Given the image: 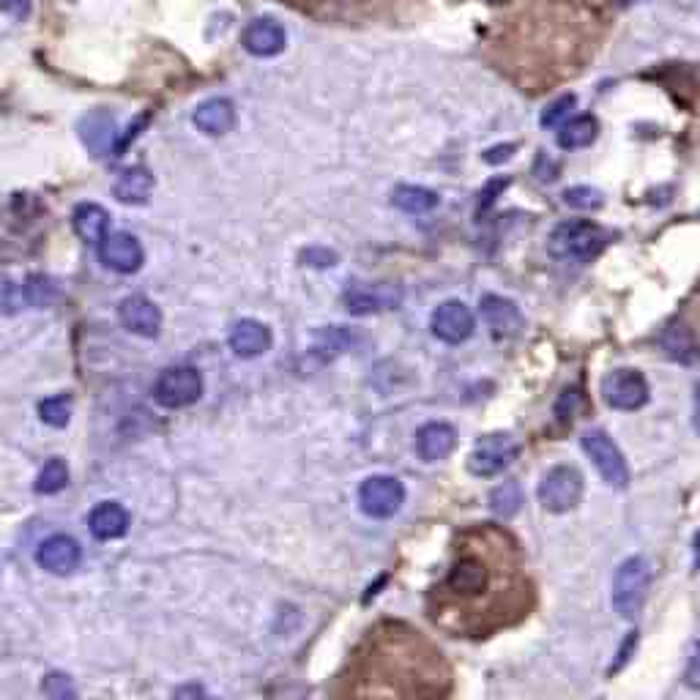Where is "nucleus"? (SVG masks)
I'll list each match as a JSON object with an SVG mask.
<instances>
[{
	"label": "nucleus",
	"instance_id": "obj_15",
	"mask_svg": "<svg viewBox=\"0 0 700 700\" xmlns=\"http://www.w3.org/2000/svg\"><path fill=\"white\" fill-rule=\"evenodd\" d=\"M118 315H121V323L126 329L140 334V337H156L162 329V312L143 296H129L121 301Z\"/></svg>",
	"mask_w": 700,
	"mask_h": 700
},
{
	"label": "nucleus",
	"instance_id": "obj_24",
	"mask_svg": "<svg viewBox=\"0 0 700 700\" xmlns=\"http://www.w3.org/2000/svg\"><path fill=\"white\" fill-rule=\"evenodd\" d=\"M74 233L83 238V241H91V244H99L104 236H107V225H110V217L102 206L96 203H83V206L74 208L72 214Z\"/></svg>",
	"mask_w": 700,
	"mask_h": 700
},
{
	"label": "nucleus",
	"instance_id": "obj_5",
	"mask_svg": "<svg viewBox=\"0 0 700 700\" xmlns=\"http://www.w3.org/2000/svg\"><path fill=\"white\" fill-rule=\"evenodd\" d=\"M583 495V476L572 465H558L553 471H547L539 487V504L545 506L553 515H567L580 504Z\"/></svg>",
	"mask_w": 700,
	"mask_h": 700
},
{
	"label": "nucleus",
	"instance_id": "obj_37",
	"mask_svg": "<svg viewBox=\"0 0 700 700\" xmlns=\"http://www.w3.org/2000/svg\"><path fill=\"white\" fill-rule=\"evenodd\" d=\"M692 553H695V569L700 572V534L695 536V542H692Z\"/></svg>",
	"mask_w": 700,
	"mask_h": 700
},
{
	"label": "nucleus",
	"instance_id": "obj_6",
	"mask_svg": "<svg viewBox=\"0 0 700 700\" xmlns=\"http://www.w3.org/2000/svg\"><path fill=\"white\" fill-rule=\"evenodd\" d=\"M520 446L509 433H490L476 443V449L468 457V471L482 479L504 474L509 465L515 463Z\"/></svg>",
	"mask_w": 700,
	"mask_h": 700
},
{
	"label": "nucleus",
	"instance_id": "obj_11",
	"mask_svg": "<svg viewBox=\"0 0 700 700\" xmlns=\"http://www.w3.org/2000/svg\"><path fill=\"white\" fill-rule=\"evenodd\" d=\"M402 304V288L392 282H359L345 293V307L350 315H378Z\"/></svg>",
	"mask_w": 700,
	"mask_h": 700
},
{
	"label": "nucleus",
	"instance_id": "obj_33",
	"mask_svg": "<svg viewBox=\"0 0 700 700\" xmlns=\"http://www.w3.org/2000/svg\"><path fill=\"white\" fill-rule=\"evenodd\" d=\"M684 681H687V687H692V690H700V640L692 643L687 670H684Z\"/></svg>",
	"mask_w": 700,
	"mask_h": 700
},
{
	"label": "nucleus",
	"instance_id": "obj_30",
	"mask_svg": "<svg viewBox=\"0 0 700 700\" xmlns=\"http://www.w3.org/2000/svg\"><path fill=\"white\" fill-rule=\"evenodd\" d=\"M39 413H42V419L50 427H66L69 419H72V400L66 394H55V397H50V400H44L39 405Z\"/></svg>",
	"mask_w": 700,
	"mask_h": 700
},
{
	"label": "nucleus",
	"instance_id": "obj_10",
	"mask_svg": "<svg viewBox=\"0 0 700 700\" xmlns=\"http://www.w3.org/2000/svg\"><path fill=\"white\" fill-rule=\"evenodd\" d=\"M602 397L616 411H638L649 400V383L638 370H613L602 381Z\"/></svg>",
	"mask_w": 700,
	"mask_h": 700
},
{
	"label": "nucleus",
	"instance_id": "obj_31",
	"mask_svg": "<svg viewBox=\"0 0 700 700\" xmlns=\"http://www.w3.org/2000/svg\"><path fill=\"white\" fill-rule=\"evenodd\" d=\"M564 203L569 208H577V211H597L605 203V197L594 186H572L564 192Z\"/></svg>",
	"mask_w": 700,
	"mask_h": 700
},
{
	"label": "nucleus",
	"instance_id": "obj_4",
	"mask_svg": "<svg viewBox=\"0 0 700 700\" xmlns=\"http://www.w3.org/2000/svg\"><path fill=\"white\" fill-rule=\"evenodd\" d=\"M651 572L646 558H627L618 567L616 577H613V608L621 618H638L646 602V591H649Z\"/></svg>",
	"mask_w": 700,
	"mask_h": 700
},
{
	"label": "nucleus",
	"instance_id": "obj_25",
	"mask_svg": "<svg viewBox=\"0 0 700 700\" xmlns=\"http://www.w3.org/2000/svg\"><path fill=\"white\" fill-rule=\"evenodd\" d=\"M151 189H154V178H151V173L145 167L124 170V173L118 175V181H115V197L121 203H132V206L145 203L148 195H151Z\"/></svg>",
	"mask_w": 700,
	"mask_h": 700
},
{
	"label": "nucleus",
	"instance_id": "obj_29",
	"mask_svg": "<svg viewBox=\"0 0 700 700\" xmlns=\"http://www.w3.org/2000/svg\"><path fill=\"white\" fill-rule=\"evenodd\" d=\"M66 484H69V468H66V463H63V460H50V463L42 468V474H39L36 493H61Z\"/></svg>",
	"mask_w": 700,
	"mask_h": 700
},
{
	"label": "nucleus",
	"instance_id": "obj_34",
	"mask_svg": "<svg viewBox=\"0 0 700 700\" xmlns=\"http://www.w3.org/2000/svg\"><path fill=\"white\" fill-rule=\"evenodd\" d=\"M512 154H515V145H495V148H487V151H484V162H487V165H501V162H506Z\"/></svg>",
	"mask_w": 700,
	"mask_h": 700
},
{
	"label": "nucleus",
	"instance_id": "obj_36",
	"mask_svg": "<svg viewBox=\"0 0 700 700\" xmlns=\"http://www.w3.org/2000/svg\"><path fill=\"white\" fill-rule=\"evenodd\" d=\"M0 11L22 20V17H28V0H0Z\"/></svg>",
	"mask_w": 700,
	"mask_h": 700
},
{
	"label": "nucleus",
	"instance_id": "obj_19",
	"mask_svg": "<svg viewBox=\"0 0 700 700\" xmlns=\"http://www.w3.org/2000/svg\"><path fill=\"white\" fill-rule=\"evenodd\" d=\"M659 348H662V353H665L668 359L687 364V367L700 361V345L695 342V334H692L684 323H679V320H673L668 329L662 331Z\"/></svg>",
	"mask_w": 700,
	"mask_h": 700
},
{
	"label": "nucleus",
	"instance_id": "obj_1",
	"mask_svg": "<svg viewBox=\"0 0 700 700\" xmlns=\"http://www.w3.org/2000/svg\"><path fill=\"white\" fill-rule=\"evenodd\" d=\"M465 539L449 575L430 594V610L443 629L471 638L512 621L525 588L517 545L504 531L476 528Z\"/></svg>",
	"mask_w": 700,
	"mask_h": 700
},
{
	"label": "nucleus",
	"instance_id": "obj_13",
	"mask_svg": "<svg viewBox=\"0 0 700 700\" xmlns=\"http://www.w3.org/2000/svg\"><path fill=\"white\" fill-rule=\"evenodd\" d=\"M99 255L104 266H110L118 274H134L143 266V247L129 233H110L99 241Z\"/></svg>",
	"mask_w": 700,
	"mask_h": 700
},
{
	"label": "nucleus",
	"instance_id": "obj_22",
	"mask_svg": "<svg viewBox=\"0 0 700 700\" xmlns=\"http://www.w3.org/2000/svg\"><path fill=\"white\" fill-rule=\"evenodd\" d=\"M80 137L96 156H107L113 151L115 140V118L104 110L85 115L80 121Z\"/></svg>",
	"mask_w": 700,
	"mask_h": 700
},
{
	"label": "nucleus",
	"instance_id": "obj_14",
	"mask_svg": "<svg viewBox=\"0 0 700 700\" xmlns=\"http://www.w3.org/2000/svg\"><path fill=\"white\" fill-rule=\"evenodd\" d=\"M285 44H288V33L271 17L252 20L244 31V50L255 58H274L285 50Z\"/></svg>",
	"mask_w": 700,
	"mask_h": 700
},
{
	"label": "nucleus",
	"instance_id": "obj_9",
	"mask_svg": "<svg viewBox=\"0 0 700 700\" xmlns=\"http://www.w3.org/2000/svg\"><path fill=\"white\" fill-rule=\"evenodd\" d=\"M200 394H203V378L192 367L165 370L154 386L156 402L165 408H186V405L200 400Z\"/></svg>",
	"mask_w": 700,
	"mask_h": 700
},
{
	"label": "nucleus",
	"instance_id": "obj_21",
	"mask_svg": "<svg viewBox=\"0 0 700 700\" xmlns=\"http://www.w3.org/2000/svg\"><path fill=\"white\" fill-rule=\"evenodd\" d=\"M230 348L236 350L241 359H255L271 348V331L258 320H241L236 329L230 331Z\"/></svg>",
	"mask_w": 700,
	"mask_h": 700
},
{
	"label": "nucleus",
	"instance_id": "obj_28",
	"mask_svg": "<svg viewBox=\"0 0 700 700\" xmlns=\"http://www.w3.org/2000/svg\"><path fill=\"white\" fill-rule=\"evenodd\" d=\"M523 506V490L520 484L504 482L501 487H495L490 493V509H493L495 517H515Z\"/></svg>",
	"mask_w": 700,
	"mask_h": 700
},
{
	"label": "nucleus",
	"instance_id": "obj_8",
	"mask_svg": "<svg viewBox=\"0 0 700 700\" xmlns=\"http://www.w3.org/2000/svg\"><path fill=\"white\" fill-rule=\"evenodd\" d=\"M405 501V487L394 476H370L359 487L361 512L372 520H386L400 512Z\"/></svg>",
	"mask_w": 700,
	"mask_h": 700
},
{
	"label": "nucleus",
	"instance_id": "obj_20",
	"mask_svg": "<svg viewBox=\"0 0 700 700\" xmlns=\"http://www.w3.org/2000/svg\"><path fill=\"white\" fill-rule=\"evenodd\" d=\"M192 121L200 132L211 134V137H222L233 126H236V107L227 99H208L195 110Z\"/></svg>",
	"mask_w": 700,
	"mask_h": 700
},
{
	"label": "nucleus",
	"instance_id": "obj_12",
	"mask_svg": "<svg viewBox=\"0 0 700 700\" xmlns=\"http://www.w3.org/2000/svg\"><path fill=\"white\" fill-rule=\"evenodd\" d=\"M433 334L449 345H460L474 334V315L463 301H443L433 315Z\"/></svg>",
	"mask_w": 700,
	"mask_h": 700
},
{
	"label": "nucleus",
	"instance_id": "obj_2",
	"mask_svg": "<svg viewBox=\"0 0 700 700\" xmlns=\"http://www.w3.org/2000/svg\"><path fill=\"white\" fill-rule=\"evenodd\" d=\"M359 692L381 681L375 695H443L449 687V670L441 654L400 624H381L359 654Z\"/></svg>",
	"mask_w": 700,
	"mask_h": 700
},
{
	"label": "nucleus",
	"instance_id": "obj_17",
	"mask_svg": "<svg viewBox=\"0 0 700 700\" xmlns=\"http://www.w3.org/2000/svg\"><path fill=\"white\" fill-rule=\"evenodd\" d=\"M482 318L490 326L495 337H515L523 329V315L520 309L504 296H484Z\"/></svg>",
	"mask_w": 700,
	"mask_h": 700
},
{
	"label": "nucleus",
	"instance_id": "obj_18",
	"mask_svg": "<svg viewBox=\"0 0 700 700\" xmlns=\"http://www.w3.org/2000/svg\"><path fill=\"white\" fill-rule=\"evenodd\" d=\"M36 561H39L47 572H52V575H66V572H72V569H77V564H80V545H77L74 539H69V536H50V539L39 547Z\"/></svg>",
	"mask_w": 700,
	"mask_h": 700
},
{
	"label": "nucleus",
	"instance_id": "obj_38",
	"mask_svg": "<svg viewBox=\"0 0 700 700\" xmlns=\"http://www.w3.org/2000/svg\"><path fill=\"white\" fill-rule=\"evenodd\" d=\"M621 3H627V6H635V3H643V0H621Z\"/></svg>",
	"mask_w": 700,
	"mask_h": 700
},
{
	"label": "nucleus",
	"instance_id": "obj_26",
	"mask_svg": "<svg viewBox=\"0 0 700 700\" xmlns=\"http://www.w3.org/2000/svg\"><path fill=\"white\" fill-rule=\"evenodd\" d=\"M599 126L591 115H580V118H572L569 124H564L558 129V145L567 148V151H575V148H586L597 140Z\"/></svg>",
	"mask_w": 700,
	"mask_h": 700
},
{
	"label": "nucleus",
	"instance_id": "obj_32",
	"mask_svg": "<svg viewBox=\"0 0 700 700\" xmlns=\"http://www.w3.org/2000/svg\"><path fill=\"white\" fill-rule=\"evenodd\" d=\"M575 93H564V96H558L556 102L550 104L545 110V115H542V126H556L558 121H564L572 110H575Z\"/></svg>",
	"mask_w": 700,
	"mask_h": 700
},
{
	"label": "nucleus",
	"instance_id": "obj_16",
	"mask_svg": "<svg viewBox=\"0 0 700 700\" xmlns=\"http://www.w3.org/2000/svg\"><path fill=\"white\" fill-rule=\"evenodd\" d=\"M454 446H457V430L452 424L430 422L416 433V452L427 463H438L443 457H449Z\"/></svg>",
	"mask_w": 700,
	"mask_h": 700
},
{
	"label": "nucleus",
	"instance_id": "obj_7",
	"mask_svg": "<svg viewBox=\"0 0 700 700\" xmlns=\"http://www.w3.org/2000/svg\"><path fill=\"white\" fill-rule=\"evenodd\" d=\"M583 452L588 454V460L594 463L599 476L610 484V487H627L629 484V468L624 454L618 452V446L613 443L608 433L602 430H588L583 435Z\"/></svg>",
	"mask_w": 700,
	"mask_h": 700
},
{
	"label": "nucleus",
	"instance_id": "obj_27",
	"mask_svg": "<svg viewBox=\"0 0 700 700\" xmlns=\"http://www.w3.org/2000/svg\"><path fill=\"white\" fill-rule=\"evenodd\" d=\"M392 203L405 214H427L438 206V195L433 189H424V186H397L392 195Z\"/></svg>",
	"mask_w": 700,
	"mask_h": 700
},
{
	"label": "nucleus",
	"instance_id": "obj_35",
	"mask_svg": "<svg viewBox=\"0 0 700 700\" xmlns=\"http://www.w3.org/2000/svg\"><path fill=\"white\" fill-rule=\"evenodd\" d=\"M334 252H329V249H307L304 252V263H309V266H331L334 263Z\"/></svg>",
	"mask_w": 700,
	"mask_h": 700
},
{
	"label": "nucleus",
	"instance_id": "obj_23",
	"mask_svg": "<svg viewBox=\"0 0 700 700\" xmlns=\"http://www.w3.org/2000/svg\"><path fill=\"white\" fill-rule=\"evenodd\" d=\"M91 534L96 539H118L129 528V515L121 504H99L91 512Z\"/></svg>",
	"mask_w": 700,
	"mask_h": 700
},
{
	"label": "nucleus",
	"instance_id": "obj_3",
	"mask_svg": "<svg viewBox=\"0 0 700 700\" xmlns=\"http://www.w3.org/2000/svg\"><path fill=\"white\" fill-rule=\"evenodd\" d=\"M605 249V233L602 227L586 219H572V222H561L553 227V233L547 238V252L550 258L556 260H583L597 258L599 252Z\"/></svg>",
	"mask_w": 700,
	"mask_h": 700
}]
</instances>
